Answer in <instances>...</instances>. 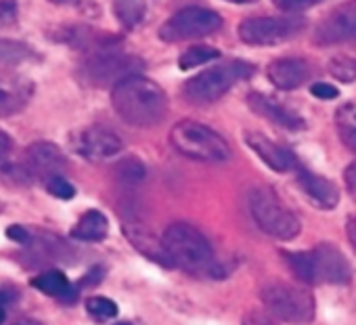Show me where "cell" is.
I'll list each match as a JSON object with an SVG mask.
<instances>
[{
	"instance_id": "6da1fadb",
	"label": "cell",
	"mask_w": 356,
	"mask_h": 325,
	"mask_svg": "<svg viewBox=\"0 0 356 325\" xmlns=\"http://www.w3.org/2000/svg\"><path fill=\"white\" fill-rule=\"evenodd\" d=\"M111 105L115 113L130 126H157L168 113V97L163 88L147 76H130L111 88Z\"/></svg>"
},
{
	"instance_id": "7a4b0ae2",
	"label": "cell",
	"mask_w": 356,
	"mask_h": 325,
	"mask_svg": "<svg viewBox=\"0 0 356 325\" xmlns=\"http://www.w3.org/2000/svg\"><path fill=\"white\" fill-rule=\"evenodd\" d=\"M161 244L172 267H178L195 275H214V277L220 275L210 241L193 225L172 223L163 231Z\"/></svg>"
},
{
	"instance_id": "3957f363",
	"label": "cell",
	"mask_w": 356,
	"mask_h": 325,
	"mask_svg": "<svg viewBox=\"0 0 356 325\" xmlns=\"http://www.w3.org/2000/svg\"><path fill=\"white\" fill-rule=\"evenodd\" d=\"M256 68L243 59H231L200 72L183 84V97L193 105H210L222 99L235 84L254 76Z\"/></svg>"
},
{
	"instance_id": "277c9868",
	"label": "cell",
	"mask_w": 356,
	"mask_h": 325,
	"mask_svg": "<svg viewBox=\"0 0 356 325\" xmlns=\"http://www.w3.org/2000/svg\"><path fill=\"white\" fill-rule=\"evenodd\" d=\"M172 147L195 161H210V164H220L231 157V147L227 138L216 132L214 128L195 122V120H181L170 130Z\"/></svg>"
},
{
	"instance_id": "5b68a950",
	"label": "cell",
	"mask_w": 356,
	"mask_h": 325,
	"mask_svg": "<svg viewBox=\"0 0 356 325\" xmlns=\"http://www.w3.org/2000/svg\"><path fill=\"white\" fill-rule=\"evenodd\" d=\"M262 304L273 319L302 325L314 319V298L304 285L289 281H266L260 290Z\"/></svg>"
},
{
	"instance_id": "8992f818",
	"label": "cell",
	"mask_w": 356,
	"mask_h": 325,
	"mask_svg": "<svg viewBox=\"0 0 356 325\" xmlns=\"http://www.w3.org/2000/svg\"><path fill=\"white\" fill-rule=\"evenodd\" d=\"M250 212L254 223L273 239L291 241L302 231L300 219L270 189L260 187L250 193Z\"/></svg>"
},
{
	"instance_id": "52a82bcc",
	"label": "cell",
	"mask_w": 356,
	"mask_h": 325,
	"mask_svg": "<svg viewBox=\"0 0 356 325\" xmlns=\"http://www.w3.org/2000/svg\"><path fill=\"white\" fill-rule=\"evenodd\" d=\"M143 59L122 53L115 49H105V51H97L86 55V59L82 61L78 74L82 78V82H86L88 86L95 88H103V86H115L118 82L136 76L143 70Z\"/></svg>"
},
{
	"instance_id": "ba28073f",
	"label": "cell",
	"mask_w": 356,
	"mask_h": 325,
	"mask_svg": "<svg viewBox=\"0 0 356 325\" xmlns=\"http://www.w3.org/2000/svg\"><path fill=\"white\" fill-rule=\"evenodd\" d=\"M222 28V17L206 7H185L168 17L159 28V40L176 45L210 36Z\"/></svg>"
},
{
	"instance_id": "9c48e42d",
	"label": "cell",
	"mask_w": 356,
	"mask_h": 325,
	"mask_svg": "<svg viewBox=\"0 0 356 325\" xmlns=\"http://www.w3.org/2000/svg\"><path fill=\"white\" fill-rule=\"evenodd\" d=\"M306 28L302 17H248L239 24V38L250 47H277Z\"/></svg>"
},
{
	"instance_id": "30bf717a",
	"label": "cell",
	"mask_w": 356,
	"mask_h": 325,
	"mask_svg": "<svg viewBox=\"0 0 356 325\" xmlns=\"http://www.w3.org/2000/svg\"><path fill=\"white\" fill-rule=\"evenodd\" d=\"M72 147L78 155L88 161L111 159L122 151V138L107 126L90 124L72 134Z\"/></svg>"
},
{
	"instance_id": "8fae6325",
	"label": "cell",
	"mask_w": 356,
	"mask_h": 325,
	"mask_svg": "<svg viewBox=\"0 0 356 325\" xmlns=\"http://www.w3.org/2000/svg\"><path fill=\"white\" fill-rule=\"evenodd\" d=\"M352 36H356V0H346L321 19L312 42L316 47H331L350 40Z\"/></svg>"
},
{
	"instance_id": "7c38bea8",
	"label": "cell",
	"mask_w": 356,
	"mask_h": 325,
	"mask_svg": "<svg viewBox=\"0 0 356 325\" xmlns=\"http://www.w3.org/2000/svg\"><path fill=\"white\" fill-rule=\"evenodd\" d=\"M65 155L51 141H36L26 149L24 173L32 179H40L49 183L55 177H63Z\"/></svg>"
},
{
	"instance_id": "4fadbf2b",
	"label": "cell",
	"mask_w": 356,
	"mask_h": 325,
	"mask_svg": "<svg viewBox=\"0 0 356 325\" xmlns=\"http://www.w3.org/2000/svg\"><path fill=\"white\" fill-rule=\"evenodd\" d=\"M312 283H348L350 264L346 256L331 244H318L310 250Z\"/></svg>"
},
{
	"instance_id": "5bb4252c",
	"label": "cell",
	"mask_w": 356,
	"mask_h": 325,
	"mask_svg": "<svg viewBox=\"0 0 356 325\" xmlns=\"http://www.w3.org/2000/svg\"><path fill=\"white\" fill-rule=\"evenodd\" d=\"M243 138H245V145L264 161L270 171L283 175V173H291L293 168H298V157L289 147L268 138L262 132H254V130H248L243 134Z\"/></svg>"
},
{
	"instance_id": "9a60e30c",
	"label": "cell",
	"mask_w": 356,
	"mask_h": 325,
	"mask_svg": "<svg viewBox=\"0 0 356 325\" xmlns=\"http://www.w3.org/2000/svg\"><path fill=\"white\" fill-rule=\"evenodd\" d=\"M34 95V82L17 74H0V118L24 111Z\"/></svg>"
},
{
	"instance_id": "2e32d148",
	"label": "cell",
	"mask_w": 356,
	"mask_h": 325,
	"mask_svg": "<svg viewBox=\"0 0 356 325\" xmlns=\"http://www.w3.org/2000/svg\"><path fill=\"white\" fill-rule=\"evenodd\" d=\"M248 105L258 113L262 116L264 120L281 126V128H287V130H302L306 128V122L302 116H298L293 109H289L287 105H283L281 101L264 95V93H250L248 95Z\"/></svg>"
},
{
	"instance_id": "e0dca14e",
	"label": "cell",
	"mask_w": 356,
	"mask_h": 325,
	"mask_svg": "<svg viewBox=\"0 0 356 325\" xmlns=\"http://www.w3.org/2000/svg\"><path fill=\"white\" fill-rule=\"evenodd\" d=\"M310 78V63L302 57H281L268 65V80L279 90H296Z\"/></svg>"
},
{
	"instance_id": "ac0fdd59",
	"label": "cell",
	"mask_w": 356,
	"mask_h": 325,
	"mask_svg": "<svg viewBox=\"0 0 356 325\" xmlns=\"http://www.w3.org/2000/svg\"><path fill=\"white\" fill-rule=\"evenodd\" d=\"M298 187L302 189V193L306 196V200L318 208V210H333L337 204H339V191L337 187L321 177V175H314L310 171H300L298 175Z\"/></svg>"
},
{
	"instance_id": "d6986e66",
	"label": "cell",
	"mask_w": 356,
	"mask_h": 325,
	"mask_svg": "<svg viewBox=\"0 0 356 325\" xmlns=\"http://www.w3.org/2000/svg\"><path fill=\"white\" fill-rule=\"evenodd\" d=\"M124 235L128 237V241L140 252V254H145L147 258H151V260H155L157 264H161V267H172V262H170V258H168V254H165V250H163V244H161V237L157 239L155 235H153V231L149 229V227H145L143 223H126L124 225Z\"/></svg>"
},
{
	"instance_id": "ffe728a7",
	"label": "cell",
	"mask_w": 356,
	"mask_h": 325,
	"mask_svg": "<svg viewBox=\"0 0 356 325\" xmlns=\"http://www.w3.org/2000/svg\"><path fill=\"white\" fill-rule=\"evenodd\" d=\"M40 59V53L32 45L15 38H0V68L3 70H15L26 63H38Z\"/></svg>"
},
{
	"instance_id": "44dd1931",
	"label": "cell",
	"mask_w": 356,
	"mask_h": 325,
	"mask_svg": "<svg viewBox=\"0 0 356 325\" xmlns=\"http://www.w3.org/2000/svg\"><path fill=\"white\" fill-rule=\"evenodd\" d=\"M107 233H109V221L101 210H86L72 227V237L86 244L103 241Z\"/></svg>"
},
{
	"instance_id": "7402d4cb",
	"label": "cell",
	"mask_w": 356,
	"mask_h": 325,
	"mask_svg": "<svg viewBox=\"0 0 356 325\" xmlns=\"http://www.w3.org/2000/svg\"><path fill=\"white\" fill-rule=\"evenodd\" d=\"M32 285L38 292H42L47 296H53V298H59V300H65V302H72L76 298L74 285L70 283V279L65 277V273H61L57 269H51V271L40 273L38 277H34Z\"/></svg>"
},
{
	"instance_id": "603a6c76",
	"label": "cell",
	"mask_w": 356,
	"mask_h": 325,
	"mask_svg": "<svg viewBox=\"0 0 356 325\" xmlns=\"http://www.w3.org/2000/svg\"><path fill=\"white\" fill-rule=\"evenodd\" d=\"M143 0H113V15L126 30H134L145 19Z\"/></svg>"
},
{
	"instance_id": "cb8c5ba5",
	"label": "cell",
	"mask_w": 356,
	"mask_h": 325,
	"mask_svg": "<svg viewBox=\"0 0 356 325\" xmlns=\"http://www.w3.org/2000/svg\"><path fill=\"white\" fill-rule=\"evenodd\" d=\"M145 164L138 157H124L113 168V177L122 185H138L145 179Z\"/></svg>"
},
{
	"instance_id": "d4e9b609",
	"label": "cell",
	"mask_w": 356,
	"mask_h": 325,
	"mask_svg": "<svg viewBox=\"0 0 356 325\" xmlns=\"http://www.w3.org/2000/svg\"><path fill=\"white\" fill-rule=\"evenodd\" d=\"M214 59H220V51L218 49L208 47V45H197V47L187 49L181 57H178V68L187 72V70L200 68L204 63H210Z\"/></svg>"
},
{
	"instance_id": "484cf974",
	"label": "cell",
	"mask_w": 356,
	"mask_h": 325,
	"mask_svg": "<svg viewBox=\"0 0 356 325\" xmlns=\"http://www.w3.org/2000/svg\"><path fill=\"white\" fill-rule=\"evenodd\" d=\"M327 72L339 80V82H354L356 80V59L354 57H346V55H337V57H331L329 63H327Z\"/></svg>"
},
{
	"instance_id": "4316f807",
	"label": "cell",
	"mask_w": 356,
	"mask_h": 325,
	"mask_svg": "<svg viewBox=\"0 0 356 325\" xmlns=\"http://www.w3.org/2000/svg\"><path fill=\"white\" fill-rule=\"evenodd\" d=\"M86 310L95 321H109L118 315V304L107 296H92L86 300Z\"/></svg>"
},
{
	"instance_id": "83f0119b",
	"label": "cell",
	"mask_w": 356,
	"mask_h": 325,
	"mask_svg": "<svg viewBox=\"0 0 356 325\" xmlns=\"http://www.w3.org/2000/svg\"><path fill=\"white\" fill-rule=\"evenodd\" d=\"M289 269L293 271V275L304 281V283H312V264H310V250L308 252H287L285 254Z\"/></svg>"
},
{
	"instance_id": "f1b7e54d",
	"label": "cell",
	"mask_w": 356,
	"mask_h": 325,
	"mask_svg": "<svg viewBox=\"0 0 356 325\" xmlns=\"http://www.w3.org/2000/svg\"><path fill=\"white\" fill-rule=\"evenodd\" d=\"M335 124L339 130H356V101H348L337 107Z\"/></svg>"
},
{
	"instance_id": "f546056e",
	"label": "cell",
	"mask_w": 356,
	"mask_h": 325,
	"mask_svg": "<svg viewBox=\"0 0 356 325\" xmlns=\"http://www.w3.org/2000/svg\"><path fill=\"white\" fill-rule=\"evenodd\" d=\"M47 191L53 196V198H59V200H72L76 196V187L65 179V177H55L47 183Z\"/></svg>"
},
{
	"instance_id": "4dcf8cb0",
	"label": "cell",
	"mask_w": 356,
	"mask_h": 325,
	"mask_svg": "<svg viewBox=\"0 0 356 325\" xmlns=\"http://www.w3.org/2000/svg\"><path fill=\"white\" fill-rule=\"evenodd\" d=\"M17 15H19L17 0H0V28L15 26Z\"/></svg>"
},
{
	"instance_id": "1f68e13d",
	"label": "cell",
	"mask_w": 356,
	"mask_h": 325,
	"mask_svg": "<svg viewBox=\"0 0 356 325\" xmlns=\"http://www.w3.org/2000/svg\"><path fill=\"white\" fill-rule=\"evenodd\" d=\"M270 3L279 9V11H285V13H300V11H306L310 7H314L321 0H270Z\"/></svg>"
},
{
	"instance_id": "d6a6232c",
	"label": "cell",
	"mask_w": 356,
	"mask_h": 325,
	"mask_svg": "<svg viewBox=\"0 0 356 325\" xmlns=\"http://www.w3.org/2000/svg\"><path fill=\"white\" fill-rule=\"evenodd\" d=\"M11 153H13V138L9 132L0 128V171H11V161H9Z\"/></svg>"
},
{
	"instance_id": "836d02e7",
	"label": "cell",
	"mask_w": 356,
	"mask_h": 325,
	"mask_svg": "<svg viewBox=\"0 0 356 325\" xmlns=\"http://www.w3.org/2000/svg\"><path fill=\"white\" fill-rule=\"evenodd\" d=\"M310 93H312V97L323 99V101H331V99H337V97H339L337 86H333V84H329V82H314V84L310 86Z\"/></svg>"
},
{
	"instance_id": "e575fe53",
	"label": "cell",
	"mask_w": 356,
	"mask_h": 325,
	"mask_svg": "<svg viewBox=\"0 0 356 325\" xmlns=\"http://www.w3.org/2000/svg\"><path fill=\"white\" fill-rule=\"evenodd\" d=\"M241 325H277V323H275V319H273V317H268V315H262V312L254 310V312H245V315H243Z\"/></svg>"
},
{
	"instance_id": "d590c367",
	"label": "cell",
	"mask_w": 356,
	"mask_h": 325,
	"mask_svg": "<svg viewBox=\"0 0 356 325\" xmlns=\"http://www.w3.org/2000/svg\"><path fill=\"white\" fill-rule=\"evenodd\" d=\"M343 183H346L348 193L356 200V161H352V164L343 171Z\"/></svg>"
},
{
	"instance_id": "8d00e7d4",
	"label": "cell",
	"mask_w": 356,
	"mask_h": 325,
	"mask_svg": "<svg viewBox=\"0 0 356 325\" xmlns=\"http://www.w3.org/2000/svg\"><path fill=\"white\" fill-rule=\"evenodd\" d=\"M7 237L13 239V241H17V244H30V231L24 229L22 225L9 227V229H7Z\"/></svg>"
},
{
	"instance_id": "74e56055",
	"label": "cell",
	"mask_w": 356,
	"mask_h": 325,
	"mask_svg": "<svg viewBox=\"0 0 356 325\" xmlns=\"http://www.w3.org/2000/svg\"><path fill=\"white\" fill-rule=\"evenodd\" d=\"M339 134H341L343 145H346L350 151L356 153V130H339Z\"/></svg>"
},
{
	"instance_id": "f35d334b",
	"label": "cell",
	"mask_w": 356,
	"mask_h": 325,
	"mask_svg": "<svg viewBox=\"0 0 356 325\" xmlns=\"http://www.w3.org/2000/svg\"><path fill=\"white\" fill-rule=\"evenodd\" d=\"M346 235H348V241H350V244L354 246V250H356V216H350V219H348Z\"/></svg>"
},
{
	"instance_id": "ab89813d",
	"label": "cell",
	"mask_w": 356,
	"mask_h": 325,
	"mask_svg": "<svg viewBox=\"0 0 356 325\" xmlns=\"http://www.w3.org/2000/svg\"><path fill=\"white\" fill-rule=\"evenodd\" d=\"M53 5H67V3H74V0H49Z\"/></svg>"
},
{
	"instance_id": "60d3db41",
	"label": "cell",
	"mask_w": 356,
	"mask_h": 325,
	"mask_svg": "<svg viewBox=\"0 0 356 325\" xmlns=\"http://www.w3.org/2000/svg\"><path fill=\"white\" fill-rule=\"evenodd\" d=\"M229 3H237V5H248V3H254V0H229Z\"/></svg>"
},
{
	"instance_id": "b9f144b4",
	"label": "cell",
	"mask_w": 356,
	"mask_h": 325,
	"mask_svg": "<svg viewBox=\"0 0 356 325\" xmlns=\"http://www.w3.org/2000/svg\"><path fill=\"white\" fill-rule=\"evenodd\" d=\"M3 323H5V310L0 308V325H3Z\"/></svg>"
},
{
	"instance_id": "7bdbcfd3",
	"label": "cell",
	"mask_w": 356,
	"mask_h": 325,
	"mask_svg": "<svg viewBox=\"0 0 356 325\" xmlns=\"http://www.w3.org/2000/svg\"><path fill=\"white\" fill-rule=\"evenodd\" d=\"M115 325H132V323H126V321H122V323H115Z\"/></svg>"
}]
</instances>
